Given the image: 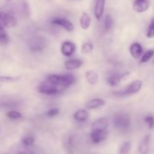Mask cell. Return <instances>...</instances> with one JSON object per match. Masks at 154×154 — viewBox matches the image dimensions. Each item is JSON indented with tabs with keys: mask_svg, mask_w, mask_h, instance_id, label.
Returning <instances> with one entry per match:
<instances>
[{
	"mask_svg": "<svg viewBox=\"0 0 154 154\" xmlns=\"http://www.w3.org/2000/svg\"><path fill=\"white\" fill-rule=\"evenodd\" d=\"M47 81H50L54 85L64 90L75 84L76 78L74 75H70V74H66L63 75H50L47 78Z\"/></svg>",
	"mask_w": 154,
	"mask_h": 154,
	"instance_id": "obj_1",
	"label": "cell"
},
{
	"mask_svg": "<svg viewBox=\"0 0 154 154\" xmlns=\"http://www.w3.org/2000/svg\"><path fill=\"white\" fill-rule=\"evenodd\" d=\"M114 126L122 132L127 131L131 126V119L127 114H117L113 119Z\"/></svg>",
	"mask_w": 154,
	"mask_h": 154,
	"instance_id": "obj_2",
	"label": "cell"
},
{
	"mask_svg": "<svg viewBox=\"0 0 154 154\" xmlns=\"http://www.w3.org/2000/svg\"><path fill=\"white\" fill-rule=\"evenodd\" d=\"M38 90L41 93L45 95H49V96H53V95L60 94V93L63 91V89L54 85L50 81H47L45 82L42 83L38 87Z\"/></svg>",
	"mask_w": 154,
	"mask_h": 154,
	"instance_id": "obj_3",
	"label": "cell"
},
{
	"mask_svg": "<svg viewBox=\"0 0 154 154\" xmlns=\"http://www.w3.org/2000/svg\"><path fill=\"white\" fill-rule=\"evenodd\" d=\"M46 39L44 38L43 37H40V36L32 38L29 43V50L32 52H40V51H43L46 48Z\"/></svg>",
	"mask_w": 154,
	"mask_h": 154,
	"instance_id": "obj_4",
	"label": "cell"
},
{
	"mask_svg": "<svg viewBox=\"0 0 154 154\" xmlns=\"http://www.w3.org/2000/svg\"><path fill=\"white\" fill-rule=\"evenodd\" d=\"M1 16L2 26L7 27V28H12V27L16 26L17 24L16 18L10 14L1 11Z\"/></svg>",
	"mask_w": 154,
	"mask_h": 154,
	"instance_id": "obj_5",
	"label": "cell"
},
{
	"mask_svg": "<svg viewBox=\"0 0 154 154\" xmlns=\"http://www.w3.org/2000/svg\"><path fill=\"white\" fill-rule=\"evenodd\" d=\"M53 24H56V25H58L60 26L63 27V29H65L66 30H67L68 32H72L75 29V26H74L73 23L72 22L69 20L67 19H65V18H60V17H56L54 18L52 20Z\"/></svg>",
	"mask_w": 154,
	"mask_h": 154,
	"instance_id": "obj_6",
	"label": "cell"
},
{
	"mask_svg": "<svg viewBox=\"0 0 154 154\" xmlns=\"http://www.w3.org/2000/svg\"><path fill=\"white\" fill-rule=\"evenodd\" d=\"M141 87H142V82H141V81H139V80H137V81H133L130 85L128 86L126 90H125L124 91L120 93V94H123V95L135 94V93H137L140 90H141Z\"/></svg>",
	"mask_w": 154,
	"mask_h": 154,
	"instance_id": "obj_7",
	"label": "cell"
},
{
	"mask_svg": "<svg viewBox=\"0 0 154 154\" xmlns=\"http://www.w3.org/2000/svg\"><path fill=\"white\" fill-rule=\"evenodd\" d=\"M76 51V46L72 42H65L61 46V52L66 57H70L73 55Z\"/></svg>",
	"mask_w": 154,
	"mask_h": 154,
	"instance_id": "obj_8",
	"label": "cell"
},
{
	"mask_svg": "<svg viewBox=\"0 0 154 154\" xmlns=\"http://www.w3.org/2000/svg\"><path fill=\"white\" fill-rule=\"evenodd\" d=\"M90 138L93 143L99 144V143L105 141L108 138V133L106 131L93 130L90 134Z\"/></svg>",
	"mask_w": 154,
	"mask_h": 154,
	"instance_id": "obj_9",
	"label": "cell"
},
{
	"mask_svg": "<svg viewBox=\"0 0 154 154\" xmlns=\"http://www.w3.org/2000/svg\"><path fill=\"white\" fill-rule=\"evenodd\" d=\"M150 6L149 0H135L133 3V10L137 13L146 11Z\"/></svg>",
	"mask_w": 154,
	"mask_h": 154,
	"instance_id": "obj_10",
	"label": "cell"
},
{
	"mask_svg": "<svg viewBox=\"0 0 154 154\" xmlns=\"http://www.w3.org/2000/svg\"><path fill=\"white\" fill-rule=\"evenodd\" d=\"M108 127V119L105 117L99 118L95 120L92 126L93 130H99V131H106L107 128Z\"/></svg>",
	"mask_w": 154,
	"mask_h": 154,
	"instance_id": "obj_11",
	"label": "cell"
},
{
	"mask_svg": "<svg viewBox=\"0 0 154 154\" xmlns=\"http://www.w3.org/2000/svg\"><path fill=\"white\" fill-rule=\"evenodd\" d=\"M105 0H96V5L94 8V14L98 20H100L103 17L105 10Z\"/></svg>",
	"mask_w": 154,
	"mask_h": 154,
	"instance_id": "obj_12",
	"label": "cell"
},
{
	"mask_svg": "<svg viewBox=\"0 0 154 154\" xmlns=\"http://www.w3.org/2000/svg\"><path fill=\"white\" fill-rule=\"evenodd\" d=\"M150 139L151 136L150 135H146L143 138L141 141L140 142L139 146H138V152L141 153H148L149 145H150Z\"/></svg>",
	"mask_w": 154,
	"mask_h": 154,
	"instance_id": "obj_13",
	"label": "cell"
},
{
	"mask_svg": "<svg viewBox=\"0 0 154 154\" xmlns=\"http://www.w3.org/2000/svg\"><path fill=\"white\" fill-rule=\"evenodd\" d=\"M143 52L142 46L139 43H134L130 47V54L135 59H139Z\"/></svg>",
	"mask_w": 154,
	"mask_h": 154,
	"instance_id": "obj_14",
	"label": "cell"
},
{
	"mask_svg": "<svg viewBox=\"0 0 154 154\" xmlns=\"http://www.w3.org/2000/svg\"><path fill=\"white\" fill-rule=\"evenodd\" d=\"M128 75H129V72L122 74V75H113V76L109 77V78H108L107 82H108V84H109L110 86H111V87H117V86H118L119 84H120L122 79Z\"/></svg>",
	"mask_w": 154,
	"mask_h": 154,
	"instance_id": "obj_15",
	"label": "cell"
},
{
	"mask_svg": "<svg viewBox=\"0 0 154 154\" xmlns=\"http://www.w3.org/2000/svg\"><path fill=\"white\" fill-rule=\"evenodd\" d=\"M105 102L102 99H93L88 102L87 104V108L88 109H96V108H101L104 106Z\"/></svg>",
	"mask_w": 154,
	"mask_h": 154,
	"instance_id": "obj_16",
	"label": "cell"
},
{
	"mask_svg": "<svg viewBox=\"0 0 154 154\" xmlns=\"http://www.w3.org/2000/svg\"><path fill=\"white\" fill-rule=\"evenodd\" d=\"M85 77L87 82L91 85H95L99 80V75L93 70H90L86 72Z\"/></svg>",
	"mask_w": 154,
	"mask_h": 154,
	"instance_id": "obj_17",
	"label": "cell"
},
{
	"mask_svg": "<svg viewBox=\"0 0 154 154\" xmlns=\"http://www.w3.org/2000/svg\"><path fill=\"white\" fill-rule=\"evenodd\" d=\"M82 65L81 60H69L65 63V67L68 70H75Z\"/></svg>",
	"mask_w": 154,
	"mask_h": 154,
	"instance_id": "obj_18",
	"label": "cell"
},
{
	"mask_svg": "<svg viewBox=\"0 0 154 154\" xmlns=\"http://www.w3.org/2000/svg\"><path fill=\"white\" fill-rule=\"evenodd\" d=\"M80 23H81V26L83 29H88L89 27L91 25V19L88 14L86 12L82 14V16L80 20Z\"/></svg>",
	"mask_w": 154,
	"mask_h": 154,
	"instance_id": "obj_19",
	"label": "cell"
},
{
	"mask_svg": "<svg viewBox=\"0 0 154 154\" xmlns=\"http://www.w3.org/2000/svg\"><path fill=\"white\" fill-rule=\"evenodd\" d=\"M89 117V113L85 110H79L74 114V118L80 122L85 121Z\"/></svg>",
	"mask_w": 154,
	"mask_h": 154,
	"instance_id": "obj_20",
	"label": "cell"
},
{
	"mask_svg": "<svg viewBox=\"0 0 154 154\" xmlns=\"http://www.w3.org/2000/svg\"><path fill=\"white\" fill-rule=\"evenodd\" d=\"M9 42V37L7 32L5 29V27L0 26V44L3 45H7Z\"/></svg>",
	"mask_w": 154,
	"mask_h": 154,
	"instance_id": "obj_21",
	"label": "cell"
},
{
	"mask_svg": "<svg viewBox=\"0 0 154 154\" xmlns=\"http://www.w3.org/2000/svg\"><path fill=\"white\" fill-rule=\"evenodd\" d=\"M154 55V50H149L145 54L141 57V63H147L148 62Z\"/></svg>",
	"mask_w": 154,
	"mask_h": 154,
	"instance_id": "obj_22",
	"label": "cell"
},
{
	"mask_svg": "<svg viewBox=\"0 0 154 154\" xmlns=\"http://www.w3.org/2000/svg\"><path fill=\"white\" fill-rule=\"evenodd\" d=\"M131 149V143L130 142H124L120 147L119 153L121 154L129 153Z\"/></svg>",
	"mask_w": 154,
	"mask_h": 154,
	"instance_id": "obj_23",
	"label": "cell"
},
{
	"mask_svg": "<svg viewBox=\"0 0 154 154\" xmlns=\"http://www.w3.org/2000/svg\"><path fill=\"white\" fill-rule=\"evenodd\" d=\"M93 45L92 43L90 42H87V43L84 44L81 48V52L83 54H90L93 51Z\"/></svg>",
	"mask_w": 154,
	"mask_h": 154,
	"instance_id": "obj_24",
	"label": "cell"
},
{
	"mask_svg": "<svg viewBox=\"0 0 154 154\" xmlns=\"http://www.w3.org/2000/svg\"><path fill=\"white\" fill-rule=\"evenodd\" d=\"M147 36L149 38L154 37V17H153L150 20V25H149L148 29L147 32Z\"/></svg>",
	"mask_w": 154,
	"mask_h": 154,
	"instance_id": "obj_25",
	"label": "cell"
},
{
	"mask_svg": "<svg viewBox=\"0 0 154 154\" xmlns=\"http://www.w3.org/2000/svg\"><path fill=\"white\" fill-rule=\"evenodd\" d=\"M7 117L10 119H14V120H17V119H20L22 117V114H20L18 111H9V112L7 113Z\"/></svg>",
	"mask_w": 154,
	"mask_h": 154,
	"instance_id": "obj_26",
	"label": "cell"
},
{
	"mask_svg": "<svg viewBox=\"0 0 154 154\" xmlns=\"http://www.w3.org/2000/svg\"><path fill=\"white\" fill-rule=\"evenodd\" d=\"M35 139L33 137H26L22 140V143L25 147H29L34 144Z\"/></svg>",
	"mask_w": 154,
	"mask_h": 154,
	"instance_id": "obj_27",
	"label": "cell"
},
{
	"mask_svg": "<svg viewBox=\"0 0 154 154\" xmlns=\"http://www.w3.org/2000/svg\"><path fill=\"white\" fill-rule=\"evenodd\" d=\"M113 25V19L111 15L108 14L105 17V26L106 29H110L112 27Z\"/></svg>",
	"mask_w": 154,
	"mask_h": 154,
	"instance_id": "obj_28",
	"label": "cell"
},
{
	"mask_svg": "<svg viewBox=\"0 0 154 154\" xmlns=\"http://www.w3.org/2000/svg\"><path fill=\"white\" fill-rule=\"evenodd\" d=\"M144 122L148 125L150 129H153L154 126V117L151 115H148L144 118Z\"/></svg>",
	"mask_w": 154,
	"mask_h": 154,
	"instance_id": "obj_29",
	"label": "cell"
},
{
	"mask_svg": "<svg viewBox=\"0 0 154 154\" xmlns=\"http://www.w3.org/2000/svg\"><path fill=\"white\" fill-rule=\"evenodd\" d=\"M19 78H14V77H8V76H5V77H1L0 78V80L1 81H5V82H15V81H18Z\"/></svg>",
	"mask_w": 154,
	"mask_h": 154,
	"instance_id": "obj_30",
	"label": "cell"
},
{
	"mask_svg": "<svg viewBox=\"0 0 154 154\" xmlns=\"http://www.w3.org/2000/svg\"><path fill=\"white\" fill-rule=\"evenodd\" d=\"M59 113H60V110L58 108H53V109H51L50 111H48V115L49 117H54V116L57 115Z\"/></svg>",
	"mask_w": 154,
	"mask_h": 154,
	"instance_id": "obj_31",
	"label": "cell"
},
{
	"mask_svg": "<svg viewBox=\"0 0 154 154\" xmlns=\"http://www.w3.org/2000/svg\"><path fill=\"white\" fill-rule=\"evenodd\" d=\"M0 26H2V16H1V12H0Z\"/></svg>",
	"mask_w": 154,
	"mask_h": 154,
	"instance_id": "obj_32",
	"label": "cell"
},
{
	"mask_svg": "<svg viewBox=\"0 0 154 154\" xmlns=\"http://www.w3.org/2000/svg\"><path fill=\"white\" fill-rule=\"evenodd\" d=\"M153 63H154V60H153Z\"/></svg>",
	"mask_w": 154,
	"mask_h": 154,
	"instance_id": "obj_33",
	"label": "cell"
}]
</instances>
